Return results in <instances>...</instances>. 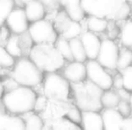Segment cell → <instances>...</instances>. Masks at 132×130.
<instances>
[{"instance_id":"cell-26","label":"cell","mask_w":132,"mask_h":130,"mask_svg":"<svg viewBox=\"0 0 132 130\" xmlns=\"http://www.w3.org/2000/svg\"><path fill=\"white\" fill-rule=\"evenodd\" d=\"M132 65V49L124 47L119 49L117 62V70L121 71Z\"/></svg>"},{"instance_id":"cell-33","label":"cell","mask_w":132,"mask_h":130,"mask_svg":"<svg viewBox=\"0 0 132 130\" xmlns=\"http://www.w3.org/2000/svg\"><path fill=\"white\" fill-rule=\"evenodd\" d=\"M121 130H132V115L123 118Z\"/></svg>"},{"instance_id":"cell-29","label":"cell","mask_w":132,"mask_h":130,"mask_svg":"<svg viewBox=\"0 0 132 130\" xmlns=\"http://www.w3.org/2000/svg\"><path fill=\"white\" fill-rule=\"evenodd\" d=\"M14 0H0V24H4L6 17L15 7Z\"/></svg>"},{"instance_id":"cell-4","label":"cell","mask_w":132,"mask_h":130,"mask_svg":"<svg viewBox=\"0 0 132 130\" xmlns=\"http://www.w3.org/2000/svg\"><path fill=\"white\" fill-rule=\"evenodd\" d=\"M44 74L29 57L24 56L15 60L9 76L19 85L34 89L42 84Z\"/></svg>"},{"instance_id":"cell-21","label":"cell","mask_w":132,"mask_h":130,"mask_svg":"<svg viewBox=\"0 0 132 130\" xmlns=\"http://www.w3.org/2000/svg\"><path fill=\"white\" fill-rule=\"evenodd\" d=\"M24 122V129L26 130H41L44 129V120L42 116L35 111H30L22 115Z\"/></svg>"},{"instance_id":"cell-12","label":"cell","mask_w":132,"mask_h":130,"mask_svg":"<svg viewBox=\"0 0 132 130\" xmlns=\"http://www.w3.org/2000/svg\"><path fill=\"white\" fill-rule=\"evenodd\" d=\"M62 75L70 83L81 82L87 79V69L85 62L71 60L65 63L62 69Z\"/></svg>"},{"instance_id":"cell-25","label":"cell","mask_w":132,"mask_h":130,"mask_svg":"<svg viewBox=\"0 0 132 130\" xmlns=\"http://www.w3.org/2000/svg\"><path fill=\"white\" fill-rule=\"evenodd\" d=\"M54 45L60 54L63 57V59L66 62H71L73 60V57L72 54V51H71V46L70 42L68 39L64 38V37L59 36L56 42H54Z\"/></svg>"},{"instance_id":"cell-2","label":"cell","mask_w":132,"mask_h":130,"mask_svg":"<svg viewBox=\"0 0 132 130\" xmlns=\"http://www.w3.org/2000/svg\"><path fill=\"white\" fill-rule=\"evenodd\" d=\"M28 57L44 73L59 72L66 63L54 44H34Z\"/></svg>"},{"instance_id":"cell-32","label":"cell","mask_w":132,"mask_h":130,"mask_svg":"<svg viewBox=\"0 0 132 130\" xmlns=\"http://www.w3.org/2000/svg\"><path fill=\"white\" fill-rule=\"evenodd\" d=\"M3 82V86H4V89H5V92L6 91H8V90H11L13 89H15V87L18 86V83L15 81L12 77L7 78V79H5L4 81H2Z\"/></svg>"},{"instance_id":"cell-40","label":"cell","mask_w":132,"mask_h":130,"mask_svg":"<svg viewBox=\"0 0 132 130\" xmlns=\"http://www.w3.org/2000/svg\"><path fill=\"white\" fill-rule=\"evenodd\" d=\"M126 2H128V3H129V4H132V0H125Z\"/></svg>"},{"instance_id":"cell-11","label":"cell","mask_w":132,"mask_h":130,"mask_svg":"<svg viewBox=\"0 0 132 130\" xmlns=\"http://www.w3.org/2000/svg\"><path fill=\"white\" fill-rule=\"evenodd\" d=\"M5 24L12 33L21 34L27 32L30 22L22 6H15L5 21Z\"/></svg>"},{"instance_id":"cell-30","label":"cell","mask_w":132,"mask_h":130,"mask_svg":"<svg viewBox=\"0 0 132 130\" xmlns=\"http://www.w3.org/2000/svg\"><path fill=\"white\" fill-rule=\"evenodd\" d=\"M122 77L123 88L132 92V65L124 70L119 71Z\"/></svg>"},{"instance_id":"cell-16","label":"cell","mask_w":132,"mask_h":130,"mask_svg":"<svg viewBox=\"0 0 132 130\" xmlns=\"http://www.w3.org/2000/svg\"><path fill=\"white\" fill-rule=\"evenodd\" d=\"M101 117L104 130H120L122 126L123 116L117 108H102Z\"/></svg>"},{"instance_id":"cell-3","label":"cell","mask_w":132,"mask_h":130,"mask_svg":"<svg viewBox=\"0 0 132 130\" xmlns=\"http://www.w3.org/2000/svg\"><path fill=\"white\" fill-rule=\"evenodd\" d=\"M71 91L72 93L74 104L82 111H101L103 108L101 101L103 90L88 79L81 82L72 83Z\"/></svg>"},{"instance_id":"cell-7","label":"cell","mask_w":132,"mask_h":130,"mask_svg":"<svg viewBox=\"0 0 132 130\" xmlns=\"http://www.w3.org/2000/svg\"><path fill=\"white\" fill-rule=\"evenodd\" d=\"M87 69V79L97 85L102 90L113 87V77L97 60H87L85 62Z\"/></svg>"},{"instance_id":"cell-36","label":"cell","mask_w":132,"mask_h":130,"mask_svg":"<svg viewBox=\"0 0 132 130\" xmlns=\"http://www.w3.org/2000/svg\"><path fill=\"white\" fill-rule=\"evenodd\" d=\"M14 1H15V4H19V6H22L23 5L24 6L28 2L32 1V0H14Z\"/></svg>"},{"instance_id":"cell-23","label":"cell","mask_w":132,"mask_h":130,"mask_svg":"<svg viewBox=\"0 0 132 130\" xmlns=\"http://www.w3.org/2000/svg\"><path fill=\"white\" fill-rule=\"evenodd\" d=\"M71 46V51H72V54L73 57V60H77V62H85L88 58H87L86 53H85L84 47L81 42L80 37H76V38H72L69 40Z\"/></svg>"},{"instance_id":"cell-9","label":"cell","mask_w":132,"mask_h":130,"mask_svg":"<svg viewBox=\"0 0 132 130\" xmlns=\"http://www.w3.org/2000/svg\"><path fill=\"white\" fill-rule=\"evenodd\" d=\"M55 28L62 37L71 40L72 38L80 37L84 31L81 22L71 19L65 11L59 13L55 18Z\"/></svg>"},{"instance_id":"cell-34","label":"cell","mask_w":132,"mask_h":130,"mask_svg":"<svg viewBox=\"0 0 132 130\" xmlns=\"http://www.w3.org/2000/svg\"><path fill=\"white\" fill-rule=\"evenodd\" d=\"M41 1L44 5L46 9L47 8H56L59 3H61L60 0H41Z\"/></svg>"},{"instance_id":"cell-28","label":"cell","mask_w":132,"mask_h":130,"mask_svg":"<svg viewBox=\"0 0 132 130\" xmlns=\"http://www.w3.org/2000/svg\"><path fill=\"white\" fill-rule=\"evenodd\" d=\"M81 113H82V110H81L79 108V107L76 106L74 103L70 102L67 110L65 112V116L68 119H70L71 121H72L73 123L81 126Z\"/></svg>"},{"instance_id":"cell-31","label":"cell","mask_w":132,"mask_h":130,"mask_svg":"<svg viewBox=\"0 0 132 130\" xmlns=\"http://www.w3.org/2000/svg\"><path fill=\"white\" fill-rule=\"evenodd\" d=\"M117 108L119 112L123 116V117H128V116L132 115V107L130 104L129 100L127 99H120L117 106Z\"/></svg>"},{"instance_id":"cell-41","label":"cell","mask_w":132,"mask_h":130,"mask_svg":"<svg viewBox=\"0 0 132 130\" xmlns=\"http://www.w3.org/2000/svg\"><path fill=\"white\" fill-rule=\"evenodd\" d=\"M131 15H132V4H131Z\"/></svg>"},{"instance_id":"cell-18","label":"cell","mask_w":132,"mask_h":130,"mask_svg":"<svg viewBox=\"0 0 132 130\" xmlns=\"http://www.w3.org/2000/svg\"><path fill=\"white\" fill-rule=\"evenodd\" d=\"M60 2L63 6L64 11L71 19L82 22L86 14L81 7V0H60Z\"/></svg>"},{"instance_id":"cell-22","label":"cell","mask_w":132,"mask_h":130,"mask_svg":"<svg viewBox=\"0 0 132 130\" xmlns=\"http://www.w3.org/2000/svg\"><path fill=\"white\" fill-rule=\"evenodd\" d=\"M101 105L103 108H116L120 101V97L118 93L117 90H105L102 91V95L101 98Z\"/></svg>"},{"instance_id":"cell-19","label":"cell","mask_w":132,"mask_h":130,"mask_svg":"<svg viewBox=\"0 0 132 130\" xmlns=\"http://www.w3.org/2000/svg\"><path fill=\"white\" fill-rule=\"evenodd\" d=\"M44 128L48 129H56V130H73V129H81V126L73 123L68 119L66 117H59L56 118L50 119L44 121Z\"/></svg>"},{"instance_id":"cell-20","label":"cell","mask_w":132,"mask_h":130,"mask_svg":"<svg viewBox=\"0 0 132 130\" xmlns=\"http://www.w3.org/2000/svg\"><path fill=\"white\" fill-rule=\"evenodd\" d=\"M109 26V20L104 17L88 15L85 19V27L86 30L95 33H104Z\"/></svg>"},{"instance_id":"cell-24","label":"cell","mask_w":132,"mask_h":130,"mask_svg":"<svg viewBox=\"0 0 132 130\" xmlns=\"http://www.w3.org/2000/svg\"><path fill=\"white\" fill-rule=\"evenodd\" d=\"M119 40L123 47L132 49V20H128L122 24L119 33Z\"/></svg>"},{"instance_id":"cell-8","label":"cell","mask_w":132,"mask_h":130,"mask_svg":"<svg viewBox=\"0 0 132 130\" xmlns=\"http://www.w3.org/2000/svg\"><path fill=\"white\" fill-rule=\"evenodd\" d=\"M34 44H35L28 32H26L21 34L12 33L5 42L4 46L12 56L18 59L20 57L29 56Z\"/></svg>"},{"instance_id":"cell-10","label":"cell","mask_w":132,"mask_h":130,"mask_svg":"<svg viewBox=\"0 0 132 130\" xmlns=\"http://www.w3.org/2000/svg\"><path fill=\"white\" fill-rule=\"evenodd\" d=\"M119 47L111 39L101 41V48L96 60L109 71L117 70V62L119 57Z\"/></svg>"},{"instance_id":"cell-5","label":"cell","mask_w":132,"mask_h":130,"mask_svg":"<svg viewBox=\"0 0 132 130\" xmlns=\"http://www.w3.org/2000/svg\"><path fill=\"white\" fill-rule=\"evenodd\" d=\"M42 91L48 99L54 101H70L71 83L57 72H45L42 82Z\"/></svg>"},{"instance_id":"cell-13","label":"cell","mask_w":132,"mask_h":130,"mask_svg":"<svg viewBox=\"0 0 132 130\" xmlns=\"http://www.w3.org/2000/svg\"><path fill=\"white\" fill-rule=\"evenodd\" d=\"M88 60H96L101 48V40L97 33L84 30L80 36Z\"/></svg>"},{"instance_id":"cell-38","label":"cell","mask_w":132,"mask_h":130,"mask_svg":"<svg viewBox=\"0 0 132 130\" xmlns=\"http://www.w3.org/2000/svg\"><path fill=\"white\" fill-rule=\"evenodd\" d=\"M1 25H2V24H0V44H3L2 34H1Z\"/></svg>"},{"instance_id":"cell-17","label":"cell","mask_w":132,"mask_h":130,"mask_svg":"<svg viewBox=\"0 0 132 130\" xmlns=\"http://www.w3.org/2000/svg\"><path fill=\"white\" fill-rule=\"evenodd\" d=\"M24 9L30 23L44 19L46 15V7L41 0H32L24 5Z\"/></svg>"},{"instance_id":"cell-15","label":"cell","mask_w":132,"mask_h":130,"mask_svg":"<svg viewBox=\"0 0 132 130\" xmlns=\"http://www.w3.org/2000/svg\"><path fill=\"white\" fill-rule=\"evenodd\" d=\"M81 129L84 130H103V120L101 111L84 110L81 113Z\"/></svg>"},{"instance_id":"cell-27","label":"cell","mask_w":132,"mask_h":130,"mask_svg":"<svg viewBox=\"0 0 132 130\" xmlns=\"http://www.w3.org/2000/svg\"><path fill=\"white\" fill-rule=\"evenodd\" d=\"M16 59L12 56L4 45L0 44V68L12 69Z\"/></svg>"},{"instance_id":"cell-1","label":"cell","mask_w":132,"mask_h":130,"mask_svg":"<svg viewBox=\"0 0 132 130\" xmlns=\"http://www.w3.org/2000/svg\"><path fill=\"white\" fill-rule=\"evenodd\" d=\"M36 98L37 94L33 88L18 85L13 90L5 92L1 102L6 111L22 116L33 111Z\"/></svg>"},{"instance_id":"cell-39","label":"cell","mask_w":132,"mask_h":130,"mask_svg":"<svg viewBox=\"0 0 132 130\" xmlns=\"http://www.w3.org/2000/svg\"><path fill=\"white\" fill-rule=\"evenodd\" d=\"M129 102H130V104H131V107H132V92H131V94H130V98H129Z\"/></svg>"},{"instance_id":"cell-37","label":"cell","mask_w":132,"mask_h":130,"mask_svg":"<svg viewBox=\"0 0 132 130\" xmlns=\"http://www.w3.org/2000/svg\"><path fill=\"white\" fill-rule=\"evenodd\" d=\"M4 93H5V89H4V86H3V82H2V81H0V101L2 99Z\"/></svg>"},{"instance_id":"cell-14","label":"cell","mask_w":132,"mask_h":130,"mask_svg":"<svg viewBox=\"0 0 132 130\" xmlns=\"http://www.w3.org/2000/svg\"><path fill=\"white\" fill-rule=\"evenodd\" d=\"M1 129H24V122L21 116L14 115L6 111L0 101V130Z\"/></svg>"},{"instance_id":"cell-6","label":"cell","mask_w":132,"mask_h":130,"mask_svg":"<svg viewBox=\"0 0 132 130\" xmlns=\"http://www.w3.org/2000/svg\"><path fill=\"white\" fill-rule=\"evenodd\" d=\"M27 32L35 44H54L59 37L54 24L45 18L30 23Z\"/></svg>"},{"instance_id":"cell-35","label":"cell","mask_w":132,"mask_h":130,"mask_svg":"<svg viewBox=\"0 0 132 130\" xmlns=\"http://www.w3.org/2000/svg\"><path fill=\"white\" fill-rule=\"evenodd\" d=\"M117 91H118V93H119V97H120V99H127V100H129L130 94H131L130 91H128V90H126V89H124V88L118 89Z\"/></svg>"}]
</instances>
